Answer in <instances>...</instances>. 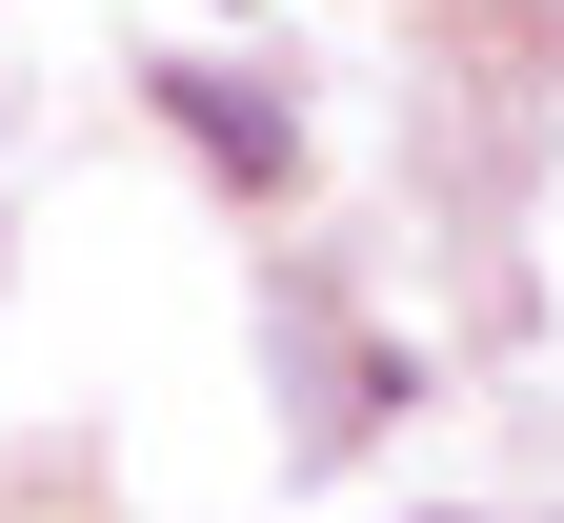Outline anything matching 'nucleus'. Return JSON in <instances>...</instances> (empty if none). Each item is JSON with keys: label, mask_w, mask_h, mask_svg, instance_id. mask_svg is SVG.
<instances>
[{"label": "nucleus", "mask_w": 564, "mask_h": 523, "mask_svg": "<svg viewBox=\"0 0 564 523\" xmlns=\"http://www.w3.org/2000/svg\"><path fill=\"white\" fill-rule=\"evenodd\" d=\"M162 101H182V141H202L223 182H262V201L303 182V121H282V101H242V81H162Z\"/></svg>", "instance_id": "f257e3e1"}]
</instances>
